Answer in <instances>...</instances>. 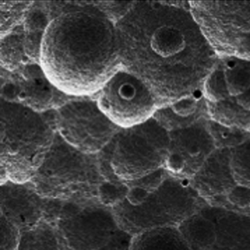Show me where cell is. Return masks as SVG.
Instances as JSON below:
<instances>
[{"label": "cell", "instance_id": "obj_1", "mask_svg": "<svg viewBox=\"0 0 250 250\" xmlns=\"http://www.w3.org/2000/svg\"><path fill=\"white\" fill-rule=\"evenodd\" d=\"M116 31L110 19L93 10L63 12L47 25L40 42V66L63 94L99 91L118 69Z\"/></svg>", "mask_w": 250, "mask_h": 250}, {"label": "cell", "instance_id": "obj_2", "mask_svg": "<svg viewBox=\"0 0 250 250\" xmlns=\"http://www.w3.org/2000/svg\"><path fill=\"white\" fill-rule=\"evenodd\" d=\"M122 22L127 56L165 97L188 93L191 40L188 14L172 6H143ZM142 74V75H143Z\"/></svg>", "mask_w": 250, "mask_h": 250}, {"label": "cell", "instance_id": "obj_3", "mask_svg": "<svg viewBox=\"0 0 250 250\" xmlns=\"http://www.w3.org/2000/svg\"><path fill=\"white\" fill-rule=\"evenodd\" d=\"M54 110L40 112L18 103L1 100L0 184L7 181H31L57 134Z\"/></svg>", "mask_w": 250, "mask_h": 250}, {"label": "cell", "instance_id": "obj_4", "mask_svg": "<svg viewBox=\"0 0 250 250\" xmlns=\"http://www.w3.org/2000/svg\"><path fill=\"white\" fill-rule=\"evenodd\" d=\"M169 132L153 117L121 128L97 154L105 181L125 184L164 167Z\"/></svg>", "mask_w": 250, "mask_h": 250}, {"label": "cell", "instance_id": "obj_5", "mask_svg": "<svg viewBox=\"0 0 250 250\" xmlns=\"http://www.w3.org/2000/svg\"><path fill=\"white\" fill-rule=\"evenodd\" d=\"M104 181L97 154L77 149L57 133L30 182L43 198L81 201L99 199L100 188Z\"/></svg>", "mask_w": 250, "mask_h": 250}, {"label": "cell", "instance_id": "obj_6", "mask_svg": "<svg viewBox=\"0 0 250 250\" xmlns=\"http://www.w3.org/2000/svg\"><path fill=\"white\" fill-rule=\"evenodd\" d=\"M43 222L66 250H98L120 229L112 208L99 199H47Z\"/></svg>", "mask_w": 250, "mask_h": 250}, {"label": "cell", "instance_id": "obj_7", "mask_svg": "<svg viewBox=\"0 0 250 250\" xmlns=\"http://www.w3.org/2000/svg\"><path fill=\"white\" fill-rule=\"evenodd\" d=\"M196 190L190 180L168 174L141 203L125 200L112 208L122 229L134 236L157 228L178 227L197 212Z\"/></svg>", "mask_w": 250, "mask_h": 250}, {"label": "cell", "instance_id": "obj_8", "mask_svg": "<svg viewBox=\"0 0 250 250\" xmlns=\"http://www.w3.org/2000/svg\"><path fill=\"white\" fill-rule=\"evenodd\" d=\"M100 109L118 126L125 128L152 118L160 107L154 92L137 75L118 70L99 91Z\"/></svg>", "mask_w": 250, "mask_h": 250}, {"label": "cell", "instance_id": "obj_9", "mask_svg": "<svg viewBox=\"0 0 250 250\" xmlns=\"http://www.w3.org/2000/svg\"><path fill=\"white\" fill-rule=\"evenodd\" d=\"M57 134L83 152L97 154L121 128L99 108L96 101L66 102L54 110Z\"/></svg>", "mask_w": 250, "mask_h": 250}, {"label": "cell", "instance_id": "obj_10", "mask_svg": "<svg viewBox=\"0 0 250 250\" xmlns=\"http://www.w3.org/2000/svg\"><path fill=\"white\" fill-rule=\"evenodd\" d=\"M206 136L197 123L169 132L164 167L171 175L191 180L199 170L205 151Z\"/></svg>", "mask_w": 250, "mask_h": 250}, {"label": "cell", "instance_id": "obj_11", "mask_svg": "<svg viewBox=\"0 0 250 250\" xmlns=\"http://www.w3.org/2000/svg\"><path fill=\"white\" fill-rule=\"evenodd\" d=\"M46 198L36 190L30 182L7 181L0 184V212L21 232L36 228L43 221Z\"/></svg>", "mask_w": 250, "mask_h": 250}, {"label": "cell", "instance_id": "obj_12", "mask_svg": "<svg viewBox=\"0 0 250 250\" xmlns=\"http://www.w3.org/2000/svg\"><path fill=\"white\" fill-rule=\"evenodd\" d=\"M131 250H192L177 227L149 230L133 236Z\"/></svg>", "mask_w": 250, "mask_h": 250}, {"label": "cell", "instance_id": "obj_13", "mask_svg": "<svg viewBox=\"0 0 250 250\" xmlns=\"http://www.w3.org/2000/svg\"><path fill=\"white\" fill-rule=\"evenodd\" d=\"M197 100L189 96L159 107L153 116L168 132L194 123Z\"/></svg>", "mask_w": 250, "mask_h": 250}, {"label": "cell", "instance_id": "obj_14", "mask_svg": "<svg viewBox=\"0 0 250 250\" xmlns=\"http://www.w3.org/2000/svg\"><path fill=\"white\" fill-rule=\"evenodd\" d=\"M177 228L192 250H208L216 242L215 226L198 212L188 217Z\"/></svg>", "mask_w": 250, "mask_h": 250}, {"label": "cell", "instance_id": "obj_15", "mask_svg": "<svg viewBox=\"0 0 250 250\" xmlns=\"http://www.w3.org/2000/svg\"><path fill=\"white\" fill-rule=\"evenodd\" d=\"M0 38L9 35L25 19L33 5L32 1L0 2Z\"/></svg>", "mask_w": 250, "mask_h": 250}, {"label": "cell", "instance_id": "obj_16", "mask_svg": "<svg viewBox=\"0 0 250 250\" xmlns=\"http://www.w3.org/2000/svg\"><path fill=\"white\" fill-rule=\"evenodd\" d=\"M224 75L229 94L237 97L250 89V73L245 69L236 65L227 68Z\"/></svg>", "mask_w": 250, "mask_h": 250}, {"label": "cell", "instance_id": "obj_17", "mask_svg": "<svg viewBox=\"0 0 250 250\" xmlns=\"http://www.w3.org/2000/svg\"><path fill=\"white\" fill-rule=\"evenodd\" d=\"M128 190L125 183L104 180L100 188L99 199L104 205L113 208L125 199Z\"/></svg>", "mask_w": 250, "mask_h": 250}, {"label": "cell", "instance_id": "obj_18", "mask_svg": "<svg viewBox=\"0 0 250 250\" xmlns=\"http://www.w3.org/2000/svg\"><path fill=\"white\" fill-rule=\"evenodd\" d=\"M0 250H17L22 232L19 228L0 215Z\"/></svg>", "mask_w": 250, "mask_h": 250}, {"label": "cell", "instance_id": "obj_19", "mask_svg": "<svg viewBox=\"0 0 250 250\" xmlns=\"http://www.w3.org/2000/svg\"><path fill=\"white\" fill-rule=\"evenodd\" d=\"M204 91L205 96L210 101L223 99L228 93L224 73L216 71L211 73L205 81Z\"/></svg>", "mask_w": 250, "mask_h": 250}, {"label": "cell", "instance_id": "obj_20", "mask_svg": "<svg viewBox=\"0 0 250 250\" xmlns=\"http://www.w3.org/2000/svg\"><path fill=\"white\" fill-rule=\"evenodd\" d=\"M133 236L120 229L109 242L98 250H131Z\"/></svg>", "mask_w": 250, "mask_h": 250}, {"label": "cell", "instance_id": "obj_21", "mask_svg": "<svg viewBox=\"0 0 250 250\" xmlns=\"http://www.w3.org/2000/svg\"><path fill=\"white\" fill-rule=\"evenodd\" d=\"M238 104L244 108L250 110V89L237 96Z\"/></svg>", "mask_w": 250, "mask_h": 250}, {"label": "cell", "instance_id": "obj_22", "mask_svg": "<svg viewBox=\"0 0 250 250\" xmlns=\"http://www.w3.org/2000/svg\"><path fill=\"white\" fill-rule=\"evenodd\" d=\"M249 207H250V205H249Z\"/></svg>", "mask_w": 250, "mask_h": 250}]
</instances>
